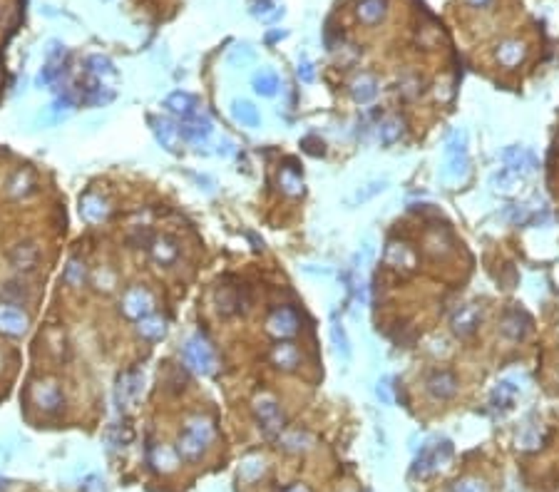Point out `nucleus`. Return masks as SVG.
Wrapping results in <instances>:
<instances>
[{"mask_svg":"<svg viewBox=\"0 0 559 492\" xmlns=\"http://www.w3.org/2000/svg\"><path fill=\"white\" fill-rule=\"evenodd\" d=\"M211 440H214V425L204 417H194L186 423V428L179 433V440H177V453H179L182 460H199L204 457V453L209 450Z\"/></svg>","mask_w":559,"mask_h":492,"instance_id":"nucleus-1","label":"nucleus"},{"mask_svg":"<svg viewBox=\"0 0 559 492\" xmlns=\"http://www.w3.org/2000/svg\"><path fill=\"white\" fill-rule=\"evenodd\" d=\"M251 411H254L256 423H259V428H261V433H264V435H266V437L281 435V430H284V413H281L279 400L273 398V395H268V393H261V395H256L254 405H251Z\"/></svg>","mask_w":559,"mask_h":492,"instance_id":"nucleus-2","label":"nucleus"},{"mask_svg":"<svg viewBox=\"0 0 559 492\" xmlns=\"http://www.w3.org/2000/svg\"><path fill=\"white\" fill-rule=\"evenodd\" d=\"M182 358L194 373L199 375H211L217 371V355L211 351V346L202 336H192L182 348Z\"/></svg>","mask_w":559,"mask_h":492,"instance_id":"nucleus-3","label":"nucleus"},{"mask_svg":"<svg viewBox=\"0 0 559 492\" xmlns=\"http://www.w3.org/2000/svg\"><path fill=\"white\" fill-rule=\"evenodd\" d=\"M450 457H453V445L447 440L422 448L420 455L415 457V462H413V478H430V475H433L438 467L445 465Z\"/></svg>","mask_w":559,"mask_h":492,"instance_id":"nucleus-4","label":"nucleus"},{"mask_svg":"<svg viewBox=\"0 0 559 492\" xmlns=\"http://www.w3.org/2000/svg\"><path fill=\"white\" fill-rule=\"evenodd\" d=\"M465 132L460 130L455 132L453 137L447 139V147H445V157H447V164H445V177L447 179H460V177L467 172V147H465Z\"/></svg>","mask_w":559,"mask_h":492,"instance_id":"nucleus-5","label":"nucleus"},{"mask_svg":"<svg viewBox=\"0 0 559 492\" xmlns=\"http://www.w3.org/2000/svg\"><path fill=\"white\" fill-rule=\"evenodd\" d=\"M119 306H122L124 316L132 318V321H142L144 316H149V313L155 311V301H152L147 288H142V286L127 288Z\"/></svg>","mask_w":559,"mask_h":492,"instance_id":"nucleus-6","label":"nucleus"},{"mask_svg":"<svg viewBox=\"0 0 559 492\" xmlns=\"http://www.w3.org/2000/svg\"><path fill=\"white\" fill-rule=\"evenodd\" d=\"M500 331L507 338H512V341H522L532 331V318L520 306H509L507 311L502 313V318H500Z\"/></svg>","mask_w":559,"mask_h":492,"instance_id":"nucleus-7","label":"nucleus"},{"mask_svg":"<svg viewBox=\"0 0 559 492\" xmlns=\"http://www.w3.org/2000/svg\"><path fill=\"white\" fill-rule=\"evenodd\" d=\"M8 262L18 271H32L40 262V249H37L35 242H18L8 249Z\"/></svg>","mask_w":559,"mask_h":492,"instance_id":"nucleus-8","label":"nucleus"},{"mask_svg":"<svg viewBox=\"0 0 559 492\" xmlns=\"http://www.w3.org/2000/svg\"><path fill=\"white\" fill-rule=\"evenodd\" d=\"M209 135H211V119L206 115H194V117L179 122V137L186 139V142L202 144L209 139Z\"/></svg>","mask_w":559,"mask_h":492,"instance_id":"nucleus-9","label":"nucleus"},{"mask_svg":"<svg viewBox=\"0 0 559 492\" xmlns=\"http://www.w3.org/2000/svg\"><path fill=\"white\" fill-rule=\"evenodd\" d=\"M28 331V316L20 311L18 306H0V333L18 338Z\"/></svg>","mask_w":559,"mask_h":492,"instance_id":"nucleus-10","label":"nucleus"},{"mask_svg":"<svg viewBox=\"0 0 559 492\" xmlns=\"http://www.w3.org/2000/svg\"><path fill=\"white\" fill-rule=\"evenodd\" d=\"M164 110L177 115L179 119H189V117H194V115H199V100L194 97V95L177 90V92L164 97Z\"/></svg>","mask_w":559,"mask_h":492,"instance_id":"nucleus-11","label":"nucleus"},{"mask_svg":"<svg viewBox=\"0 0 559 492\" xmlns=\"http://www.w3.org/2000/svg\"><path fill=\"white\" fill-rule=\"evenodd\" d=\"M428 393L438 400H450L458 393V378L453 371H435L428 378Z\"/></svg>","mask_w":559,"mask_h":492,"instance_id":"nucleus-12","label":"nucleus"},{"mask_svg":"<svg viewBox=\"0 0 559 492\" xmlns=\"http://www.w3.org/2000/svg\"><path fill=\"white\" fill-rule=\"evenodd\" d=\"M385 266L395 268V271H413L415 268V254L408 244L391 242L385 249Z\"/></svg>","mask_w":559,"mask_h":492,"instance_id":"nucleus-13","label":"nucleus"},{"mask_svg":"<svg viewBox=\"0 0 559 492\" xmlns=\"http://www.w3.org/2000/svg\"><path fill=\"white\" fill-rule=\"evenodd\" d=\"M268 333H273L276 338H291L296 336L298 331V316L291 308H279L273 311V316L268 318Z\"/></svg>","mask_w":559,"mask_h":492,"instance_id":"nucleus-14","label":"nucleus"},{"mask_svg":"<svg viewBox=\"0 0 559 492\" xmlns=\"http://www.w3.org/2000/svg\"><path fill=\"white\" fill-rule=\"evenodd\" d=\"M149 122H152V130H155V137H157V142L164 147L167 152H177V142H179V125H174L172 119H167V117H149Z\"/></svg>","mask_w":559,"mask_h":492,"instance_id":"nucleus-15","label":"nucleus"},{"mask_svg":"<svg viewBox=\"0 0 559 492\" xmlns=\"http://www.w3.org/2000/svg\"><path fill=\"white\" fill-rule=\"evenodd\" d=\"M271 361L276 368L281 371H293V368L301 363V351L288 341H279L271 351Z\"/></svg>","mask_w":559,"mask_h":492,"instance_id":"nucleus-16","label":"nucleus"},{"mask_svg":"<svg viewBox=\"0 0 559 492\" xmlns=\"http://www.w3.org/2000/svg\"><path fill=\"white\" fill-rule=\"evenodd\" d=\"M149 251H152V259L161 266H169V264L177 262L179 256V246L172 237H157L155 242L149 244Z\"/></svg>","mask_w":559,"mask_h":492,"instance_id":"nucleus-17","label":"nucleus"},{"mask_svg":"<svg viewBox=\"0 0 559 492\" xmlns=\"http://www.w3.org/2000/svg\"><path fill=\"white\" fill-rule=\"evenodd\" d=\"M35 403L43 408V411L48 413H55L57 408L62 405V393L60 388L55 386V383H50V380H45V383H40V386H35Z\"/></svg>","mask_w":559,"mask_h":492,"instance_id":"nucleus-18","label":"nucleus"},{"mask_svg":"<svg viewBox=\"0 0 559 492\" xmlns=\"http://www.w3.org/2000/svg\"><path fill=\"white\" fill-rule=\"evenodd\" d=\"M478 326H480V316L472 306L460 308V311L453 316V331H455V336H460V338L472 336V333L478 331Z\"/></svg>","mask_w":559,"mask_h":492,"instance_id":"nucleus-19","label":"nucleus"},{"mask_svg":"<svg viewBox=\"0 0 559 492\" xmlns=\"http://www.w3.org/2000/svg\"><path fill=\"white\" fill-rule=\"evenodd\" d=\"M231 117L242 127H259L261 125V112L259 107H254L248 100H234L231 102Z\"/></svg>","mask_w":559,"mask_h":492,"instance_id":"nucleus-20","label":"nucleus"},{"mask_svg":"<svg viewBox=\"0 0 559 492\" xmlns=\"http://www.w3.org/2000/svg\"><path fill=\"white\" fill-rule=\"evenodd\" d=\"M251 88H254V92L261 95V97H273L281 88L279 75H276L273 70H259V72L251 77Z\"/></svg>","mask_w":559,"mask_h":492,"instance_id":"nucleus-21","label":"nucleus"},{"mask_svg":"<svg viewBox=\"0 0 559 492\" xmlns=\"http://www.w3.org/2000/svg\"><path fill=\"white\" fill-rule=\"evenodd\" d=\"M351 95H353V100L360 102V105H368V102H373V97L378 95V80L373 75H360L353 80V85H351Z\"/></svg>","mask_w":559,"mask_h":492,"instance_id":"nucleus-22","label":"nucleus"},{"mask_svg":"<svg viewBox=\"0 0 559 492\" xmlns=\"http://www.w3.org/2000/svg\"><path fill=\"white\" fill-rule=\"evenodd\" d=\"M80 214L87 222H102V219L110 214V206H107V201L102 199V197H97V194H87L80 204Z\"/></svg>","mask_w":559,"mask_h":492,"instance_id":"nucleus-23","label":"nucleus"},{"mask_svg":"<svg viewBox=\"0 0 559 492\" xmlns=\"http://www.w3.org/2000/svg\"><path fill=\"white\" fill-rule=\"evenodd\" d=\"M137 331H139V336L147 338V341H159V338H164V333H167V324H164V318L155 316V313H149V316H144L142 321H137Z\"/></svg>","mask_w":559,"mask_h":492,"instance_id":"nucleus-24","label":"nucleus"},{"mask_svg":"<svg viewBox=\"0 0 559 492\" xmlns=\"http://www.w3.org/2000/svg\"><path fill=\"white\" fill-rule=\"evenodd\" d=\"M87 72L95 77V80H107V77H117V68L112 63L110 57L105 55H90L87 57Z\"/></svg>","mask_w":559,"mask_h":492,"instance_id":"nucleus-25","label":"nucleus"},{"mask_svg":"<svg viewBox=\"0 0 559 492\" xmlns=\"http://www.w3.org/2000/svg\"><path fill=\"white\" fill-rule=\"evenodd\" d=\"M149 462L157 467V470H174L177 462H179V453L177 450H169L167 445H157V448L149 450Z\"/></svg>","mask_w":559,"mask_h":492,"instance_id":"nucleus-26","label":"nucleus"},{"mask_svg":"<svg viewBox=\"0 0 559 492\" xmlns=\"http://www.w3.org/2000/svg\"><path fill=\"white\" fill-rule=\"evenodd\" d=\"M279 184H281V189H284L286 194H291V197L304 194V179H301V172H298L296 167H284V169H281Z\"/></svg>","mask_w":559,"mask_h":492,"instance_id":"nucleus-27","label":"nucleus"},{"mask_svg":"<svg viewBox=\"0 0 559 492\" xmlns=\"http://www.w3.org/2000/svg\"><path fill=\"white\" fill-rule=\"evenodd\" d=\"M85 276H87L85 262H80V259H70L68 266H65V274H62V281L72 288H80L82 284H85Z\"/></svg>","mask_w":559,"mask_h":492,"instance_id":"nucleus-28","label":"nucleus"},{"mask_svg":"<svg viewBox=\"0 0 559 492\" xmlns=\"http://www.w3.org/2000/svg\"><path fill=\"white\" fill-rule=\"evenodd\" d=\"M358 15L360 20H366V23H378L385 15V0H360Z\"/></svg>","mask_w":559,"mask_h":492,"instance_id":"nucleus-29","label":"nucleus"},{"mask_svg":"<svg viewBox=\"0 0 559 492\" xmlns=\"http://www.w3.org/2000/svg\"><path fill=\"white\" fill-rule=\"evenodd\" d=\"M331 341H333L335 353L341 355L343 361H348V358H351V341H348L346 328H343L338 321H333V326H331Z\"/></svg>","mask_w":559,"mask_h":492,"instance_id":"nucleus-30","label":"nucleus"},{"mask_svg":"<svg viewBox=\"0 0 559 492\" xmlns=\"http://www.w3.org/2000/svg\"><path fill=\"white\" fill-rule=\"evenodd\" d=\"M380 144H385V147H388V144H393V142H398V139H400V135H403V119L400 117H388L383 122V125H380Z\"/></svg>","mask_w":559,"mask_h":492,"instance_id":"nucleus-31","label":"nucleus"},{"mask_svg":"<svg viewBox=\"0 0 559 492\" xmlns=\"http://www.w3.org/2000/svg\"><path fill=\"white\" fill-rule=\"evenodd\" d=\"M517 181H520V172H515V169H509V167H502L495 177H492L495 189H502V192H512Z\"/></svg>","mask_w":559,"mask_h":492,"instance_id":"nucleus-32","label":"nucleus"},{"mask_svg":"<svg viewBox=\"0 0 559 492\" xmlns=\"http://www.w3.org/2000/svg\"><path fill=\"white\" fill-rule=\"evenodd\" d=\"M281 445H284L286 450H293V453H298V450L308 448L311 437L306 435V433H301V430H293V433H288V435L281 437Z\"/></svg>","mask_w":559,"mask_h":492,"instance_id":"nucleus-33","label":"nucleus"},{"mask_svg":"<svg viewBox=\"0 0 559 492\" xmlns=\"http://www.w3.org/2000/svg\"><path fill=\"white\" fill-rule=\"evenodd\" d=\"M500 60H502L507 68H512V65H517L522 60V55H524V48L522 45H517V43H507L504 48H500Z\"/></svg>","mask_w":559,"mask_h":492,"instance_id":"nucleus-34","label":"nucleus"},{"mask_svg":"<svg viewBox=\"0 0 559 492\" xmlns=\"http://www.w3.org/2000/svg\"><path fill=\"white\" fill-rule=\"evenodd\" d=\"M301 150L311 157H323L326 155V142L321 137H316V135H308V137L301 139Z\"/></svg>","mask_w":559,"mask_h":492,"instance_id":"nucleus-35","label":"nucleus"},{"mask_svg":"<svg viewBox=\"0 0 559 492\" xmlns=\"http://www.w3.org/2000/svg\"><path fill=\"white\" fill-rule=\"evenodd\" d=\"M388 187V179H375V181H371V184H366L363 189H358V194H355V201H368V199H373L375 194H380L383 189Z\"/></svg>","mask_w":559,"mask_h":492,"instance_id":"nucleus-36","label":"nucleus"},{"mask_svg":"<svg viewBox=\"0 0 559 492\" xmlns=\"http://www.w3.org/2000/svg\"><path fill=\"white\" fill-rule=\"evenodd\" d=\"M450 492H490V490H487V485H484L482 480L467 478V480H458Z\"/></svg>","mask_w":559,"mask_h":492,"instance_id":"nucleus-37","label":"nucleus"},{"mask_svg":"<svg viewBox=\"0 0 559 492\" xmlns=\"http://www.w3.org/2000/svg\"><path fill=\"white\" fill-rule=\"evenodd\" d=\"M512 398H515V388H512V383H500V388L492 393V403H504V408L512 405Z\"/></svg>","mask_w":559,"mask_h":492,"instance_id":"nucleus-38","label":"nucleus"},{"mask_svg":"<svg viewBox=\"0 0 559 492\" xmlns=\"http://www.w3.org/2000/svg\"><path fill=\"white\" fill-rule=\"evenodd\" d=\"M3 293H6V299L23 301V299H28V286L20 284V281H8L6 286H3Z\"/></svg>","mask_w":559,"mask_h":492,"instance_id":"nucleus-39","label":"nucleus"},{"mask_svg":"<svg viewBox=\"0 0 559 492\" xmlns=\"http://www.w3.org/2000/svg\"><path fill=\"white\" fill-rule=\"evenodd\" d=\"M517 281H520V276H517L515 266H512V264H504V266L500 268V286H502V288H515Z\"/></svg>","mask_w":559,"mask_h":492,"instance_id":"nucleus-40","label":"nucleus"},{"mask_svg":"<svg viewBox=\"0 0 559 492\" xmlns=\"http://www.w3.org/2000/svg\"><path fill=\"white\" fill-rule=\"evenodd\" d=\"M298 80H301V82H313V80H316L313 63H311V60H306V57H301V60H298Z\"/></svg>","mask_w":559,"mask_h":492,"instance_id":"nucleus-41","label":"nucleus"},{"mask_svg":"<svg viewBox=\"0 0 559 492\" xmlns=\"http://www.w3.org/2000/svg\"><path fill=\"white\" fill-rule=\"evenodd\" d=\"M391 380L388 378H380L378 380V386H375V395H378V400L383 405H391L393 403V395H391V386H388Z\"/></svg>","mask_w":559,"mask_h":492,"instance_id":"nucleus-42","label":"nucleus"},{"mask_svg":"<svg viewBox=\"0 0 559 492\" xmlns=\"http://www.w3.org/2000/svg\"><path fill=\"white\" fill-rule=\"evenodd\" d=\"M75 102H77V100H75L72 92H62L60 97L55 100V105H52V110H57V112H60V110H72Z\"/></svg>","mask_w":559,"mask_h":492,"instance_id":"nucleus-43","label":"nucleus"},{"mask_svg":"<svg viewBox=\"0 0 559 492\" xmlns=\"http://www.w3.org/2000/svg\"><path fill=\"white\" fill-rule=\"evenodd\" d=\"M65 55V48H62L60 43H57V40H52V43H50V48H48V52H45V57H48V63H55L57 57H62Z\"/></svg>","mask_w":559,"mask_h":492,"instance_id":"nucleus-44","label":"nucleus"},{"mask_svg":"<svg viewBox=\"0 0 559 492\" xmlns=\"http://www.w3.org/2000/svg\"><path fill=\"white\" fill-rule=\"evenodd\" d=\"M229 60H231V63H239V60H244V63H246V60H251V50H248L246 45H239V48H236V50L229 55Z\"/></svg>","mask_w":559,"mask_h":492,"instance_id":"nucleus-45","label":"nucleus"},{"mask_svg":"<svg viewBox=\"0 0 559 492\" xmlns=\"http://www.w3.org/2000/svg\"><path fill=\"white\" fill-rule=\"evenodd\" d=\"M82 492H105V482L97 478H90L85 485H82Z\"/></svg>","mask_w":559,"mask_h":492,"instance_id":"nucleus-46","label":"nucleus"},{"mask_svg":"<svg viewBox=\"0 0 559 492\" xmlns=\"http://www.w3.org/2000/svg\"><path fill=\"white\" fill-rule=\"evenodd\" d=\"M284 492H311V490H308V487L304 485V482H293V485H288V487H286Z\"/></svg>","mask_w":559,"mask_h":492,"instance_id":"nucleus-47","label":"nucleus"},{"mask_svg":"<svg viewBox=\"0 0 559 492\" xmlns=\"http://www.w3.org/2000/svg\"><path fill=\"white\" fill-rule=\"evenodd\" d=\"M281 38H286V32L284 30H273V32H268V35H266V43H273V40H281Z\"/></svg>","mask_w":559,"mask_h":492,"instance_id":"nucleus-48","label":"nucleus"},{"mask_svg":"<svg viewBox=\"0 0 559 492\" xmlns=\"http://www.w3.org/2000/svg\"><path fill=\"white\" fill-rule=\"evenodd\" d=\"M8 485H10V482H8L6 478H0V492H8Z\"/></svg>","mask_w":559,"mask_h":492,"instance_id":"nucleus-49","label":"nucleus"},{"mask_svg":"<svg viewBox=\"0 0 559 492\" xmlns=\"http://www.w3.org/2000/svg\"><path fill=\"white\" fill-rule=\"evenodd\" d=\"M472 3H475V6H484V3H487V0H472Z\"/></svg>","mask_w":559,"mask_h":492,"instance_id":"nucleus-50","label":"nucleus"}]
</instances>
